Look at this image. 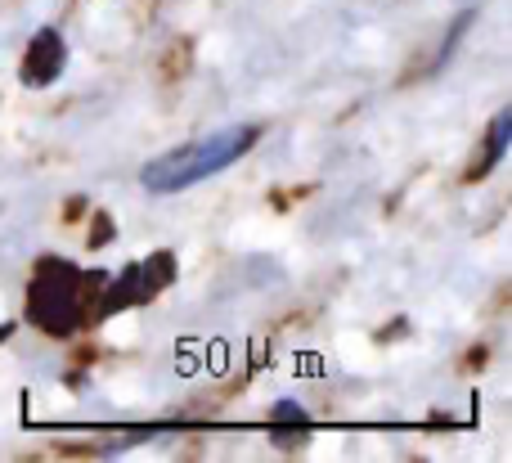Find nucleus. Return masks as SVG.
<instances>
[{"label": "nucleus", "mask_w": 512, "mask_h": 463, "mask_svg": "<svg viewBox=\"0 0 512 463\" xmlns=\"http://www.w3.org/2000/svg\"><path fill=\"white\" fill-rule=\"evenodd\" d=\"M90 243H95V248H99V243H108V216H99V221H95V239H90Z\"/></svg>", "instance_id": "423d86ee"}, {"label": "nucleus", "mask_w": 512, "mask_h": 463, "mask_svg": "<svg viewBox=\"0 0 512 463\" xmlns=\"http://www.w3.org/2000/svg\"><path fill=\"white\" fill-rule=\"evenodd\" d=\"M9 329H14V324H0V338H9Z\"/></svg>", "instance_id": "0eeeda50"}, {"label": "nucleus", "mask_w": 512, "mask_h": 463, "mask_svg": "<svg viewBox=\"0 0 512 463\" xmlns=\"http://www.w3.org/2000/svg\"><path fill=\"white\" fill-rule=\"evenodd\" d=\"M99 279H104V270L81 275L68 261H41L32 288H27V320L54 338H72L86 320V288Z\"/></svg>", "instance_id": "f03ea898"}, {"label": "nucleus", "mask_w": 512, "mask_h": 463, "mask_svg": "<svg viewBox=\"0 0 512 463\" xmlns=\"http://www.w3.org/2000/svg\"><path fill=\"white\" fill-rule=\"evenodd\" d=\"M508 140H512V108H499L495 122H490V135H486V153H481V162L468 171V180H486L490 171H495L499 162H504Z\"/></svg>", "instance_id": "39448f33"}, {"label": "nucleus", "mask_w": 512, "mask_h": 463, "mask_svg": "<svg viewBox=\"0 0 512 463\" xmlns=\"http://www.w3.org/2000/svg\"><path fill=\"white\" fill-rule=\"evenodd\" d=\"M306 437H310V414L301 410L297 401H279L270 410V441L279 450H297V446H306Z\"/></svg>", "instance_id": "20e7f679"}, {"label": "nucleus", "mask_w": 512, "mask_h": 463, "mask_svg": "<svg viewBox=\"0 0 512 463\" xmlns=\"http://www.w3.org/2000/svg\"><path fill=\"white\" fill-rule=\"evenodd\" d=\"M256 140H261V126H221V131L203 135V140L194 144H180V149L162 153V158H153L149 167L140 171V185L149 189V194H185V189L203 185V180L221 176L225 167H234L239 158H248L256 149Z\"/></svg>", "instance_id": "f257e3e1"}, {"label": "nucleus", "mask_w": 512, "mask_h": 463, "mask_svg": "<svg viewBox=\"0 0 512 463\" xmlns=\"http://www.w3.org/2000/svg\"><path fill=\"white\" fill-rule=\"evenodd\" d=\"M63 63H68V45H63V36L54 32V27L36 32L32 45H27V54H23V86H32V90L54 86V81L63 77Z\"/></svg>", "instance_id": "7ed1b4c3"}]
</instances>
